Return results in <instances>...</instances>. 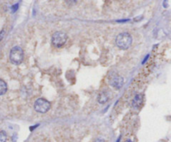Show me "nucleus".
<instances>
[{
  "label": "nucleus",
  "mask_w": 171,
  "mask_h": 142,
  "mask_svg": "<svg viewBox=\"0 0 171 142\" xmlns=\"http://www.w3.org/2000/svg\"><path fill=\"white\" fill-rule=\"evenodd\" d=\"M133 38L129 33H121L116 37L115 40V44L117 47H119L121 50H128L129 48L132 45Z\"/></svg>",
  "instance_id": "f257e3e1"
},
{
  "label": "nucleus",
  "mask_w": 171,
  "mask_h": 142,
  "mask_svg": "<svg viewBox=\"0 0 171 142\" xmlns=\"http://www.w3.org/2000/svg\"><path fill=\"white\" fill-rule=\"evenodd\" d=\"M23 57H24L23 50H22L21 47L15 46L11 50L10 54H9V59L13 64H16V65L20 64L23 62Z\"/></svg>",
  "instance_id": "f03ea898"
},
{
  "label": "nucleus",
  "mask_w": 171,
  "mask_h": 142,
  "mask_svg": "<svg viewBox=\"0 0 171 142\" xmlns=\"http://www.w3.org/2000/svg\"><path fill=\"white\" fill-rule=\"evenodd\" d=\"M68 40V35L64 32L58 31L53 34L51 42L52 45L56 48H61L66 44Z\"/></svg>",
  "instance_id": "7ed1b4c3"
},
{
  "label": "nucleus",
  "mask_w": 171,
  "mask_h": 142,
  "mask_svg": "<svg viewBox=\"0 0 171 142\" xmlns=\"http://www.w3.org/2000/svg\"><path fill=\"white\" fill-rule=\"evenodd\" d=\"M50 107H51V104L50 101H48L44 98H39L34 102V110L39 113H46L50 111Z\"/></svg>",
  "instance_id": "20e7f679"
},
{
  "label": "nucleus",
  "mask_w": 171,
  "mask_h": 142,
  "mask_svg": "<svg viewBox=\"0 0 171 142\" xmlns=\"http://www.w3.org/2000/svg\"><path fill=\"white\" fill-rule=\"evenodd\" d=\"M124 82H125L124 78L119 74H113L109 79V84L116 90H119L120 88H122V86L124 85Z\"/></svg>",
  "instance_id": "39448f33"
},
{
  "label": "nucleus",
  "mask_w": 171,
  "mask_h": 142,
  "mask_svg": "<svg viewBox=\"0 0 171 142\" xmlns=\"http://www.w3.org/2000/svg\"><path fill=\"white\" fill-rule=\"evenodd\" d=\"M143 100H144V95H141V94H138V95H135L132 102L133 107L135 109L139 108L140 105H142Z\"/></svg>",
  "instance_id": "423d86ee"
},
{
  "label": "nucleus",
  "mask_w": 171,
  "mask_h": 142,
  "mask_svg": "<svg viewBox=\"0 0 171 142\" xmlns=\"http://www.w3.org/2000/svg\"><path fill=\"white\" fill-rule=\"evenodd\" d=\"M109 100V95L108 94L107 91H102L99 93V95H98V101L100 104H104L106 103L108 100Z\"/></svg>",
  "instance_id": "0eeeda50"
},
{
  "label": "nucleus",
  "mask_w": 171,
  "mask_h": 142,
  "mask_svg": "<svg viewBox=\"0 0 171 142\" xmlns=\"http://www.w3.org/2000/svg\"><path fill=\"white\" fill-rule=\"evenodd\" d=\"M8 90V85L3 79H0V95H3Z\"/></svg>",
  "instance_id": "6e6552de"
},
{
  "label": "nucleus",
  "mask_w": 171,
  "mask_h": 142,
  "mask_svg": "<svg viewBox=\"0 0 171 142\" xmlns=\"http://www.w3.org/2000/svg\"><path fill=\"white\" fill-rule=\"evenodd\" d=\"M7 140V134L5 131L1 130L0 131V142H6Z\"/></svg>",
  "instance_id": "1a4fd4ad"
},
{
  "label": "nucleus",
  "mask_w": 171,
  "mask_h": 142,
  "mask_svg": "<svg viewBox=\"0 0 171 142\" xmlns=\"http://www.w3.org/2000/svg\"><path fill=\"white\" fill-rule=\"evenodd\" d=\"M4 35H5V29H2V30L0 31V41L3 40V37H4Z\"/></svg>",
  "instance_id": "9d476101"
},
{
  "label": "nucleus",
  "mask_w": 171,
  "mask_h": 142,
  "mask_svg": "<svg viewBox=\"0 0 171 142\" xmlns=\"http://www.w3.org/2000/svg\"><path fill=\"white\" fill-rule=\"evenodd\" d=\"M18 3H16L15 5H13V7H12V9H13V12H15L17 9H18Z\"/></svg>",
  "instance_id": "9b49d317"
},
{
  "label": "nucleus",
  "mask_w": 171,
  "mask_h": 142,
  "mask_svg": "<svg viewBox=\"0 0 171 142\" xmlns=\"http://www.w3.org/2000/svg\"><path fill=\"white\" fill-rule=\"evenodd\" d=\"M94 142H105V140L103 139H97Z\"/></svg>",
  "instance_id": "f8f14e48"
},
{
  "label": "nucleus",
  "mask_w": 171,
  "mask_h": 142,
  "mask_svg": "<svg viewBox=\"0 0 171 142\" xmlns=\"http://www.w3.org/2000/svg\"><path fill=\"white\" fill-rule=\"evenodd\" d=\"M125 142H133L132 140H125Z\"/></svg>",
  "instance_id": "ddd939ff"
}]
</instances>
